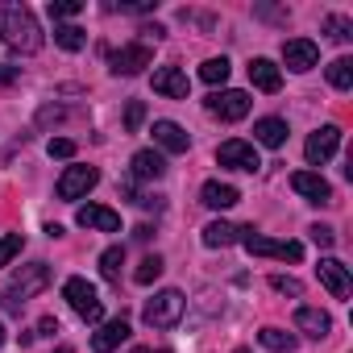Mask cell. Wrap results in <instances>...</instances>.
<instances>
[{"mask_svg":"<svg viewBox=\"0 0 353 353\" xmlns=\"http://www.w3.org/2000/svg\"><path fill=\"white\" fill-rule=\"evenodd\" d=\"M0 42L17 54H38L42 50V26L26 5H17V0L0 5Z\"/></svg>","mask_w":353,"mask_h":353,"instance_id":"1","label":"cell"},{"mask_svg":"<svg viewBox=\"0 0 353 353\" xmlns=\"http://www.w3.org/2000/svg\"><path fill=\"white\" fill-rule=\"evenodd\" d=\"M46 283H50V270H46V262H34V266H21L17 274H13V283L0 291V303H5L9 312H21L26 307V299H34L38 291H46Z\"/></svg>","mask_w":353,"mask_h":353,"instance_id":"2","label":"cell"},{"mask_svg":"<svg viewBox=\"0 0 353 353\" xmlns=\"http://www.w3.org/2000/svg\"><path fill=\"white\" fill-rule=\"evenodd\" d=\"M237 241H241L245 254H254V258L303 262V245H299V241H274V237H262V233H254V229H237Z\"/></svg>","mask_w":353,"mask_h":353,"instance_id":"3","label":"cell"},{"mask_svg":"<svg viewBox=\"0 0 353 353\" xmlns=\"http://www.w3.org/2000/svg\"><path fill=\"white\" fill-rule=\"evenodd\" d=\"M183 307H188V299L179 295V291H158L154 299H145V307H141V320L150 324V328H170V324H179L183 320Z\"/></svg>","mask_w":353,"mask_h":353,"instance_id":"4","label":"cell"},{"mask_svg":"<svg viewBox=\"0 0 353 353\" xmlns=\"http://www.w3.org/2000/svg\"><path fill=\"white\" fill-rule=\"evenodd\" d=\"M63 299L75 307V316H83L88 324H100L104 303H100V295H96V287H92L88 279H67V283H63Z\"/></svg>","mask_w":353,"mask_h":353,"instance_id":"5","label":"cell"},{"mask_svg":"<svg viewBox=\"0 0 353 353\" xmlns=\"http://www.w3.org/2000/svg\"><path fill=\"white\" fill-rule=\"evenodd\" d=\"M96 183H100V170H96V166H67L54 192H59V200H71V204H75V200H83Z\"/></svg>","mask_w":353,"mask_h":353,"instance_id":"6","label":"cell"},{"mask_svg":"<svg viewBox=\"0 0 353 353\" xmlns=\"http://www.w3.org/2000/svg\"><path fill=\"white\" fill-rule=\"evenodd\" d=\"M216 162H221V166H229V170H250V174L262 166V158H258V145H254V141H241V137L225 141V145L216 150Z\"/></svg>","mask_w":353,"mask_h":353,"instance_id":"7","label":"cell"},{"mask_svg":"<svg viewBox=\"0 0 353 353\" xmlns=\"http://www.w3.org/2000/svg\"><path fill=\"white\" fill-rule=\"evenodd\" d=\"M108 63H112V75H141V71L154 63V50H150L145 42H129V46H121Z\"/></svg>","mask_w":353,"mask_h":353,"instance_id":"8","label":"cell"},{"mask_svg":"<svg viewBox=\"0 0 353 353\" xmlns=\"http://www.w3.org/2000/svg\"><path fill=\"white\" fill-rule=\"evenodd\" d=\"M336 145H341V129H336V125H320V129L307 137L303 154H307V162H312V166H324V162L336 154Z\"/></svg>","mask_w":353,"mask_h":353,"instance_id":"9","label":"cell"},{"mask_svg":"<svg viewBox=\"0 0 353 353\" xmlns=\"http://www.w3.org/2000/svg\"><path fill=\"white\" fill-rule=\"evenodd\" d=\"M291 188H295L307 204H332V188H328L324 174H316V170H295V174H291Z\"/></svg>","mask_w":353,"mask_h":353,"instance_id":"10","label":"cell"},{"mask_svg":"<svg viewBox=\"0 0 353 353\" xmlns=\"http://www.w3.org/2000/svg\"><path fill=\"white\" fill-rule=\"evenodd\" d=\"M283 63L303 75V71H312L320 63V46L307 42V38H291V42H283Z\"/></svg>","mask_w":353,"mask_h":353,"instance_id":"11","label":"cell"},{"mask_svg":"<svg viewBox=\"0 0 353 353\" xmlns=\"http://www.w3.org/2000/svg\"><path fill=\"white\" fill-rule=\"evenodd\" d=\"M208 112L221 121H241L250 112V96L245 92H212L208 96Z\"/></svg>","mask_w":353,"mask_h":353,"instance_id":"12","label":"cell"},{"mask_svg":"<svg viewBox=\"0 0 353 353\" xmlns=\"http://www.w3.org/2000/svg\"><path fill=\"white\" fill-rule=\"evenodd\" d=\"M154 92L158 96H170V100H188L192 83H188V75L179 67H158L154 71Z\"/></svg>","mask_w":353,"mask_h":353,"instance_id":"13","label":"cell"},{"mask_svg":"<svg viewBox=\"0 0 353 353\" xmlns=\"http://www.w3.org/2000/svg\"><path fill=\"white\" fill-rule=\"evenodd\" d=\"M75 221H79L83 229H96V233H117V229H121V216H117L112 208H104V204H83V208L75 212Z\"/></svg>","mask_w":353,"mask_h":353,"instance_id":"14","label":"cell"},{"mask_svg":"<svg viewBox=\"0 0 353 353\" xmlns=\"http://www.w3.org/2000/svg\"><path fill=\"white\" fill-rule=\"evenodd\" d=\"M316 274H320V283L328 287V295H332V299H345V295H349V287H353V283H349V270H345L336 258H320Z\"/></svg>","mask_w":353,"mask_h":353,"instance_id":"15","label":"cell"},{"mask_svg":"<svg viewBox=\"0 0 353 353\" xmlns=\"http://www.w3.org/2000/svg\"><path fill=\"white\" fill-rule=\"evenodd\" d=\"M154 141L166 150V154H188V145H192V137L183 133V125H174V121H154Z\"/></svg>","mask_w":353,"mask_h":353,"instance_id":"16","label":"cell"},{"mask_svg":"<svg viewBox=\"0 0 353 353\" xmlns=\"http://www.w3.org/2000/svg\"><path fill=\"white\" fill-rule=\"evenodd\" d=\"M295 328H299L303 336H312V341H324V336L332 332V316L320 312V307H299V312H295Z\"/></svg>","mask_w":353,"mask_h":353,"instance_id":"17","label":"cell"},{"mask_svg":"<svg viewBox=\"0 0 353 353\" xmlns=\"http://www.w3.org/2000/svg\"><path fill=\"white\" fill-rule=\"evenodd\" d=\"M200 200L208 204V208H233V204H241V192L233 188V183H221V179H208L204 188H200Z\"/></svg>","mask_w":353,"mask_h":353,"instance_id":"18","label":"cell"},{"mask_svg":"<svg viewBox=\"0 0 353 353\" xmlns=\"http://www.w3.org/2000/svg\"><path fill=\"white\" fill-rule=\"evenodd\" d=\"M129 341V320L121 316V320H108V324H100V332L92 336V349L96 353H112L117 345H125Z\"/></svg>","mask_w":353,"mask_h":353,"instance_id":"19","label":"cell"},{"mask_svg":"<svg viewBox=\"0 0 353 353\" xmlns=\"http://www.w3.org/2000/svg\"><path fill=\"white\" fill-rule=\"evenodd\" d=\"M129 166H133V179H145V183H150V179H162V174H166V158H162L158 150H137Z\"/></svg>","mask_w":353,"mask_h":353,"instance_id":"20","label":"cell"},{"mask_svg":"<svg viewBox=\"0 0 353 353\" xmlns=\"http://www.w3.org/2000/svg\"><path fill=\"white\" fill-rule=\"evenodd\" d=\"M250 83H254L258 92H279V88H283V71H279L270 59H254V63H250Z\"/></svg>","mask_w":353,"mask_h":353,"instance_id":"21","label":"cell"},{"mask_svg":"<svg viewBox=\"0 0 353 353\" xmlns=\"http://www.w3.org/2000/svg\"><path fill=\"white\" fill-rule=\"evenodd\" d=\"M254 141L266 145V150H279V145L287 141V121H279V117H262V121L254 125Z\"/></svg>","mask_w":353,"mask_h":353,"instance_id":"22","label":"cell"},{"mask_svg":"<svg viewBox=\"0 0 353 353\" xmlns=\"http://www.w3.org/2000/svg\"><path fill=\"white\" fill-rule=\"evenodd\" d=\"M233 241H237V229L225 225V221H212V225L204 229V245H208V250H225V245H233Z\"/></svg>","mask_w":353,"mask_h":353,"instance_id":"23","label":"cell"},{"mask_svg":"<svg viewBox=\"0 0 353 353\" xmlns=\"http://www.w3.org/2000/svg\"><path fill=\"white\" fill-rule=\"evenodd\" d=\"M258 341H262L270 353H291V349L299 345V341H295L287 328H262V332H258Z\"/></svg>","mask_w":353,"mask_h":353,"instance_id":"24","label":"cell"},{"mask_svg":"<svg viewBox=\"0 0 353 353\" xmlns=\"http://www.w3.org/2000/svg\"><path fill=\"white\" fill-rule=\"evenodd\" d=\"M121 266H125V250H121V245H108V250L100 254V274H104L108 283H121Z\"/></svg>","mask_w":353,"mask_h":353,"instance_id":"25","label":"cell"},{"mask_svg":"<svg viewBox=\"0 0 353 353\" xmlns=\"http://www.w3.org/2000/svg\"><path fill=\"white\" fill-rule=\"evenodd\" d=\"M54 42H59L63 50H71V54H75V50H83V46H88V34H83L79 26H54Z\"/></svg>","mask_w":353,"mask_h":353,"instance_id":"26","label":"cell"},{"mask_svg":"<svg viewBox=\"0 0 353 353\" xmlns=\"http://www.w3.org/2000/svg\"><path fill=\"white\" fill-rule=\"evenodd\" d=\"M328 83H332L336 92H349V88H353V63H349V59H332V63H328Z\"/></svg>","mask_w":353,"mask_h":353,"instance_id":"27","label":"cell"},{"mask_svg":"<svg viewBox=\"0 0 353 353\" xmlns=\"http://www.w3.org/2000/svg\"><path fill=\"white\" fill-rule=\"evenodd\" d=\"M162 270H166V266H162V258H158V254H150V258H145V262L133 270V283L150 287V283H158V274H162Z\"/></svg>","mask_w":353,"mask_h":353,"instance_id":"28","label":"cell"},{"mask_svg":"<svg viewBox=\"0 0 353 353\" xmlns=\"http://www.w3.org/2000/svg\"><path fill=\"white\" fill-rule=\"evenodd\" d=\"M200 79H204V83H212V88H216V83H225V79H229V59H208V63L200 67Z\"/></svg>","mask_w":353,"mask_h":353,"instance_id":"29","label":"cell"},{"mask_svg":"<svg viewBox=\"0 0 353 353\" xmlns=\"http://www.w3.org/2000/svg\"><path fill=\"white\" fill-rule=\"evenodd\" d=\"M324 30H328V38H332V42H349V38H353V21H349V17H341V13H332V17L324 21Z\"/></svg>","mask_w":353,"mask_h":353,"instance_id":"30","label":"cell"},{"mask_svg":"<svg viewBox=\"0 0 353 353\" xmlns=\"http://www.w3.org/2000/svg\"><path fill=\"white\" fill-rule=\"evenodd\" d=\"M21 245H26V241H21V233H9V237H0V266H9V262L21 254Z\"/></svg>","mask_w":353,"mask_h":353,"instance_id":"31","label":"cell"},{"mask_svg":"<svg viewBox=\"0 0 353 353\" xmlns=\"http://www.w3.org/2000/svg\"><path fill=\"white\" fill-rule=\"evenodd\" d=\"M79 9H83L79 0H50V17H54V21H71Z\"/></svg>","mask_w":353,"mask_h":353,"instance_id":"32","label":"cell"},{"mask_svg":"<svg viewBox=\"0 0 353 353\" xmlns=\"http://www.w3.org/2000/svg\"><path fill=\"white\" fill-rule=\"evenodd\" d=\"M141 121H145V104H141V100H129V108H125V125H129V133H137Z\"/></svg>","mask_w":353,"mask_h":353,"instance_id":"33","label":"cell"},{"mask_svg":"<svg viewBox=\"0 0 353 353\" xmlns=\"http://www.w3.org/2000/svg\"><path fill=\"white\" fill-rule=\"evenodd\" d=\"M270 287H274L279 295H295V299L303 295V287H299V279H287V274H274V279H270Z\"/></svg>","mask_w":353,"mask_h":353,"instance_id":"34","label":"cell"},{"mask_svg":"<svg viewBox=\"0 0 353 353\" xmlns=\"http://www.w3.org/2000/svg\"><path fill=\"white\" fill-rule=\"evenodd\" d=\"M46 154H50V158H71V154H75V141H71V137H50Z\"/></svg>","mask_w":353,"mask_h":353,"instance_id":"35","label":"cell"},{"mask_svg":"<svg viewBox=\"0 0 353 353\" xmlns=\"http://www.w3.org/2000/svg\"><path fill=\"white\" fill-rule=\"evenodd\" d=\"M112 13H150L154 0H121V5H108Z\"/></svg>","mask_w":353,"mask_h":353,"instance_id":"36","label":"cell"},{"mask_svg":"<svg viewBox=\"0 0 353 353\" xmlns=\"http://www.w3.org/2000/svg\"><path fill=\"white\" fill-rule=\"evenodd\" d=\"M307 233H312V241H316V245H320V250H332V241H336V233H332V229H328V225H312V229H307Z\"/></svg>","mask_w":353,"mask_h":353,"instance_id":"37","label":"cell"},{"mask_svg":"<svg viewBox=\"0 0 353 353\" xmlns=\"http://www.w3.org/2000/svg\"><path fill=\"white\" fill-rule=\"evenodd\" d=\"M38 332H42V336H54V332H59V320H54V316H42V320H38Z\"/></svg>","mask_w":353,"mask_h":353,"instance_id":"38","label":"cell"},{"mask_svg":"<svg viewBox=\"0 0 353 353\" xmlns=\"http://www.w3.org/2000/svg\"><path fill=\"white\" fill-rule=\"evenodd\" d=\"M17 79V71L13 67H5V63H0V83H13Z\"/></svg>","mask_w":353,"mask_h":353,"instance_id":"39","label":"cell"},{"mask_svg":"<svg viewBox=\"0 0 353 353\" xmlns=\"http://www.w3.org/2000/svg\"><path fill=\"white\" fill-rule=\"evenodd\" d=\"M133 353H170V349H133Z\"/></svg>","mask_w":353,"mask_h":353,"instance_id":"40","label":"cell"},{"mask_svg":"<svg viewBox=\"0 0 353 353\" xmlns=\"http://www.w3.org/2000/svg\"><path fill=\"white\" fill-rule=\"evenodd\" d=\"M5 341H9V332H5V324H0V345H5Z\"/></svg>","mask_w":353,"mask_h":353,"instance_id":"41","label":"cell"},{"mask_svg":"<svg viewBox=\"0 0 353 353\" xmlns=\"http://www.w3.org/2000/svg\"><path fill=\"white\" fill-rule=\"evenodd\" d=\"M237 353H250V349H237Z\"/></svg>","mask_w":353,"mask_h":353,"instance_id":"42","label":"cell"}]
</instances>
